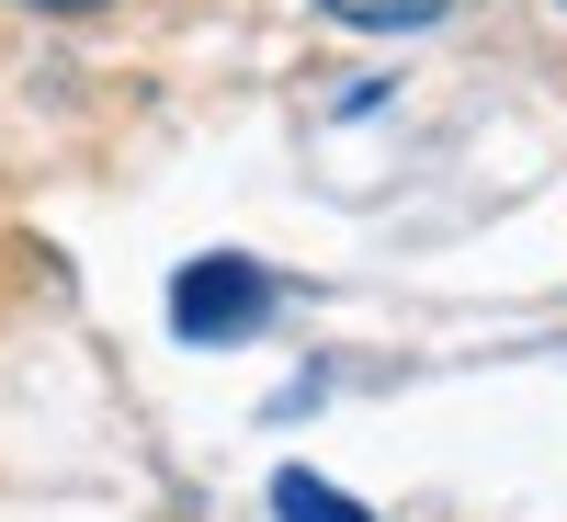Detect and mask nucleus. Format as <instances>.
<instances>
[{
  "instance_id": "1",
  "label": "nucleus",
  "mask_w": 567,
  "mask_h": 522,
  "mask_svg": "<svg viewBox=\"0 0 567 522\" xmlns=\"http://www.w3.org/2000/svg\"><path fill=\"white\" fill-rule=\"evenodd\" d=\"M261 307H272V284H261V262H239V250L182 262V284H171V329H182V341H239Z\"/></svg>"
},
{
  "instance_id": "2",
  "label": "nucleus",
  "mask_w": 567,
  "mask_h": 522,
  "mask_svg": "<svg viewBox=\"0 0 567 522\" xmlns=\"http://www.w3.org/2000/svg\"><path fill=\"white\" fill-rule=\"evenodd\" d=\"M272 511H284V522H374L363 500H341L329 478H307V465H284V478H272Z\"/></svg>"
},
{
  "instance_id": "3",
  "label": "nucleus",
  "mask_w": 567,
  "mask_h": 522,
  "mask_svg": "<svg viewBox=\"0 0 567 522\" xmlns=\"http://www.w3.org/2000/svg\"><path fill=\"white\" fill-rule=\"evenodd\" d=\"M443 12H454V0H329V23H363V34H420Z\"/></svg>"
},
{
  "instance_id": "4",
  "label": "nucleus",
  "mask_w": 567,
  "mask_h": 522,
  "mask_svg": "<svg viewBox=\"0 0 567 522\" xmlns=\"http://www.w3.org/2000/svg\"><path fill=\"white\" fill-rule=\"evenodd\" d=\"M34 12H91V0H34Z\"/></svg>"
}]
</instances>
